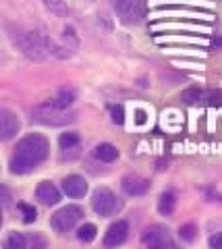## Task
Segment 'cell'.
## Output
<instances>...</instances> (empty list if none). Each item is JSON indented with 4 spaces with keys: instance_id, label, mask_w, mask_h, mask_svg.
Instances as JSON below:
<instances>
[{
    "instance_id": "1",
    "label": "cell",
    "mask_w": 222,
    "mask_h": 249,
    "mask_svg": "<svg viewBox=\"0 0 222 249\" xmlns=\"http://www.w3.org/2000/svg\"><path fill=\"white\" fill-rule=\"evenodd\" d=\"M48 139L44 135H37V133H32V135H25L17 143V150H15V156L11 160V170L13 173H29L42 164V162L48 158Z\"/></svg>"
},
{
    "instance_id": "2",
    "label": "cell",
    "mask_w": 222,
    "mask_h": 249,
    "mask_svg": "<svg viewBox=\"0 0 222 249\" xmlns=\"http://www.w3.org/2000/svg\"><path fill=\"white\" fill-rule=\"evenodd\" d=\"M34 119L42 124H48V127H63V124H68L75 121L73 112H67V108L58 106L54 100L46 104H40L34 110Z\"/></svg>"
},
{
    "instance_id": "3",
    "label": "cell",
    "mask_w": 222,
    "mask_h": 249,
    "mask_svg": "<svg viewBox=\"0 0 222 249\" xmlns=\"http://www.w3.org/2000/svg\"><path fill=\"white\" fill-rule=\"evenodd\" d=\"M19 44H21L23 52H25L29 58H35V60L46 58L48 54L54 52L52 50V42H48L44 36L35 34V31H27V34H23Z\"/></svg>"
},
{
    "instance_id": "4",
    "label": "cell",
    "mask_w": 222,
    "mask_h": 249,
    "mask_svg": "<svg viewBox=\"0 0 222 249\" xmlns=\"http://www.w3.org/2000/svg\"><path fill=\"white\" fill-rule=\"evenodd\" d=\"M91 206H94L96 214L100 216H114L117 212H120V199L114 196L110 189H106V187H100V189L94 191V197H91Z\"/></svg>"
},
{
    "instance_id": "5",
    "label": "cell",
    "mask_w": 222,
    "mask_h": 249,
    "mask_svg": "<svg viewBox=\"0 0 222 249\" xmlns=\"http://www.w3.org/2000/svg\"><path fill=\"white\" fill-rule=\"evenodd\" d=\"M114 11H117L119 19L125 25H135L145 17V4L143 0H117L114 2Z\"/></svg>"
},
{
    "instance_id": "6",
    "label": "cell",
    "mask_w": 222,
    "mask_h": 249,
    "mask_svg": "<svg viewBox=\"0 0 222 249\" xmlns=\"http://www.w3.org/2000/svg\"><path fill=\"white\" fill-rule=\"evenodd\" d=\"M81 216H83V212H81L79 206H65V208H60L54 216H52L50 224H52V229H54L56 232H67L81 220Z\"/></svg>"
},
{
    "instance_id": "7",
    "label": "cell",
    "mask_w": 222,
    "mask_h": 249,
    "mask_svg": "<svg viewBox=\"0 0 222 249\" xmlns=\"http://www.w3.org/2000/svg\"><path fill=\"white\" fill-rule=\"evenodd\" d=\"M127 232H129V224L125 220H117L114 224L108 227V232L104 237V245L106 247H117L120 245L122 241L127 239Z\"/></svg>"
},
{
    "instance_id": "8",
    "label": "cell",
    "mask_w": 222,
    "mask_h": 249,
    "mask_svg": "<svg viewBox=\"0 0 222 249\" xmlns=\"http://www.w3.org/2000/svg\"><path fill=\"white\" fill-rule=\"evenodd\" d=\"M63 191L67 193L68 197H83L87 193V181L83 177L79 175H71V177H67L65 181H63Z\"/></svg>"
},
{
    "instance_id": "9",
    "label": "cell",
    "mask_w": 222,
    "mask_h": 249,
    "mask_svg": "<svg viewBox=\"0 0 222 249\" xmlns=\"http://www.w3.org/2000/svg\"><path fill=\"white\" fill-rule=\"evenodd\" d=\"M35 196H37V199H40L44 206H54V204H58V201H60L58 189L52 183H48V181H44V183L37 185Z\"/></svg>"
},
{
    "instance_id": "10",
    "label": "cell",
    "mask_w": 222,
    "mask_h": 249,
    "mask_svg": "<svg viewBox=\"0 0 222 249\" xmlns=\"http://www.w3.org/2000/svg\"><path fill=\"white\" fill-rule=\"evenodd\" d=\"M0 131H2V139L6 142V139L15 137V133L19 131V119L17 114H13L11 110H2V114H0Z\"/></svg>"
},
{
    "instance_id": "11",
    "label": "cell",
    "mask_w": 222,
    "mask_h": 249,
    "mask_svg": "<svg viewBox=\"0 0 222 249\" xmlns=\"http://www.w3.org/2000/svg\"><path fill=\"white\" fill-rule=\"evenodd\" d=\"M141 241L150 247H160L168 243V231H164L162 227H150V229H145Z\"/></svg>"
},
{
    "instance_id": "12",
    "label": "cell",
    "mask_w": 222,
    "mask_h": 249,
    "mask_svg": "<svg viewBox=\"0 0 222 249\" xmlns=\"http://www.w3.org/2000/svg\"><path fill=\"white\" fill-rule=\"evenodd\" d=\"M122 189H125L129 196H143L145 191L150 189V183L145 181V178H141V177H125L122 178Z\"/></svg>"
},
{
    "instance_id": "13",
    "label": "cell",
    "mask_w": 222,
    "mask_h": 249,
    "mask_svg": "<svg viewBox=\"0 0 222 249\" xmlns=\"http://www.w3.org/2000/svg\"><path fill=\"white\" fill-rule=\"evenodd\" d=\"M94 154H96V158L102 160V162H112V160L119 158V150L114 145H110V143H100L96 147Z\"/></svg>"
},
{
    "instance_id": "14",
    "label": "cell",
    "mask_w": 222,
    "mask_h": 249,
    "mask_svg": "<svg viewBox=\"0 0 222 249\" xmlns=\"http://www.w3.org/2000/svg\"><path fill=\"white\" fill-rule=\"evenodd\" d=\"M174 204H177V197H174V193L171 191H166L160 196V201H158V210H160V214H172V210H174Z\"/></svg>"
},
{
    "instance_id": "15",
    "label": "cell",
    "mask_w": 222,
    "mask_h": 249,
    "mask_svg": "<svg viewBox=\"0 0 222 249\" xmlns=\"http://www.w3.org/2000/svg\"><path fill=\"white\" fill-rule=\"evenodd\" d=\"M58 143H60V150H65V152L77 150L79 147V135L77 133H63L58 139Z\"/></svg>"
},
{
    "instance_id": "16",
    "label": "cell",
    "mask_w": 222,
    "mask_h": 249,
    "mask_svg": "<svg viewBox=\"0 0 222 249\" xmlns=\"http://www.w3.org/2000/svg\"><path fill=\"white\" fill-rule=\"evenodd\" d=\"M73 100H75V89L73 88H63L56 96H54V102L58 106H63V108H68L73 104Z\"/></svg>"
},
{
    "instance_id": "17",
    "label": "cell",
    "mask_w": 222,
    "mask_h": 249,
    "mask_svg": "<svg viewBox=\"0 0 222 249\" xmlns=\"http://www.w3.org/2000/svg\"><path fill=\"white\" fill-rule=\"evenodd\" d=\"M96 232H98V229L94 224H83V227L77 231V239L83 241V243H89V241L96 239Z\"/></svg>"
},
{
    "instance_id": "18",
    "label": "cell",
    "mask_w": 222,
    "mask_h": 249,
    "mask_svg": "<svg viewBox=\"0 0 222 249\" xmlns=\"http://www.w3.org/2000/svg\"><path fill=\"white\" fill-rule=\"evenodd\" d=\"M46 4V9H50V13H56V15H67V6L63 0H42Z\"/></svg>"
},
{
    "instance_id": "19",
    "label": "cell",
    "mask_w": 222,
    "mask_h": 249,
    "mask_svg": "<svg viewBox=\"0 0 222 249\" xmlns=\"http://www.w3.org/2000/svg\"><path fill=\"white\" fill-rule=\"evenodd\" d=\"M4 247L6 249H23V247H25V237H21V235H17V232H13V235L9 237V241L4 243Z\"/></svg>"
},
{
    "instance_id": "20",
    "label": "cell",
    "mask_w": 222,
    "mask_h": 249,
    "mask_svg": "<svg viewBox=\"0 0 222 249\" xmlns=\"http://www.w3.org/2000/svg\"><path fill=\"white\" fill-rule=\"evenodd\" d=\"M19 210L23 212V222H34L35 218H37V212H35V208L32 206H27V204H21Z\"/></svg>"
},
{
    "instance_id": "21",
    "label": "cell",
    "mask_w": 222,
    "mask_h": 249,
    "mask_svg": "<svg viewBox=\"0 0 222 249\" xmlns=\"http://www.w3.org/2000/svg\"><path fill=\"white\" fill-rule=\"evenodd\" d=\"M179 235L183 241H193L195 239V227L193 224H183V227L179 229Z\"/></svg>"
},
{
    "instance_id": "22",
    "label": "cell",
    "mask_w": 222,
    "mask_h": 249,
    "mask_svg": "<svg viewBox=\"0 0 222 249\" xmlns=\"http://www.w3.org/2000/svg\"><path fill=\"white\" fill-rule=\"evenodd\" d=\"M200 96H202V91L197 88H191L187 91H183V100H185V102H195V100H200Z\"/></svg>"
},
{
    "instance_id": "23",
    "label": "cell",
    "mask_w": 222,
    "mask_h": 249,
    "mask_svg": "<svg viewBox=\"0 0 222 249\" xmlns=\"http://www.w3.org/2000/svg\"><path fill=\"white\" fill-rule=\"evenodd\" d=\"M112 121L117 124H122V121H125V112H122V106H112Z\"/></svg>"
},
{
    "instance_id": "24",
    "label": "cell",
    "mask_w": 222,
    "mask_h": 249,
    "mask_svg": "<svg viewBox=\"0 0 222 249\" xmlns=\"http://www.w3.org/2000/svg\"><path fill=\"white\" fill-rule=\"evenodd\" d=\"M135 116H137V119H135L137 124H145V121H148V112H145L143 108H137V110H135Z\"/></svg>"
},
{
    "instance_id": "25",
    "label": "cell",
    "mask_w": 222,
    "mask_h": 249,
    "mask_svg": "<svg viewBox=\"0 0 222 249\" xmlns=\"http://www.w3.org/2000/svg\"><path fill=\"white\" fill-rule=\"evenodd\" d=\"M210 245H212V247H216V249L222 247V232H220V235H214V237L210 239Z\"/></svg>"
}]
</instances>
